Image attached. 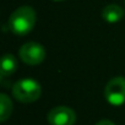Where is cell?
<instances>
[{"instance_id": "1", "label": "cell", "mask_w": 125, "mask_h": 125, "mask_svg": "<svg viewBox=\"0 0 125 125\" xmlns=\"http://www.w3.org/2000/svg\"><path fill=\"white\" fill-rule=\"evenodd\" d=\"M34 23H36V12L31 6H21L16 9L9 19L10 30L20 36L31 32L34 27Z\"/></svg>"}, {"instance_id": "2", "label": "cell", "mask_w": 125, "mask_h": 125, "mask_svg": "<svg viewBox=\"0 0 125 125\" xmlns=\"http://www.w3.org/2000/svg\"><path fill=\"white\" fill-rule=\"evenodd\" d=\"M42 88L41 85L33 79H22L14 85L12 94L14 97L22 103H32L41 97Z\"/></svg>"}, {"instance_id": "3", "label": "cell", "mask_w": 125, "mask_h": 125, "mask_svg": "<svg viewBox=\"0 0 125 125\" xmlns=\"http://www.w3.org/2000/svg\"><path fill=\"white\" fill-rule=\"evenodd\" d=\"M104 97L112 105H121L125 103V79L114 77L112 79L104 90Z\"/></svg>"}, {"instance_id": "4", "label": "cell", "mask_w": 125, "mask_h": 125, "mask_svg": "<svg viewBox=\"0 0 125 125\" xmlns=\"http://www.w3.org/2000/svg\"><path fill=\"white\" fill-rule=\"evenodd\" d=\"M20 59L28 65H38L45 58V50L43 45L36 42H28L23 44L19 50Z\"/></svg>"}, {"instance_id": "5", "label": "cell", "mask_w": 125, "mask_h": 125, "mask_svg": "<svg viewBox=\"0 0 125 125\" xmlns=\"http://www.w3.org/2000/svg\"><path fill=\"white\" fill-rule=\"evenodd\" d=\"M48 123L50 125H74L76 121L75 112L69 107H55L48 113Z\"/></svg>"}, {"instance_id": "6", "label": "cell", "mask_w": 125, "mask_h": 125, "mask_svg": "<svg viewBox=\"0 0 125 125\" xmlns=\"http://www.w3.org/2000/svg\"><path fill=\"white\" fill-rule=\"evenodd\" d=\"M102 17L108 23H115V22H119L124 17V10L119 5L110 4L103 9Z\"/></svg>"}, {"instance_id": "7", "label": "cell", "mask_w": 125, "mask_h": 125, "mask_svg": "<svg viewBox=\"0 0 125 125\" xmlns=\"http://www.w3.org/2000/svg\"><path fill=\"white\" fill-rule=\"evenodd\" d=\"M17 69V60L14 55L6 54L1 59V66H0V73L1 76H9L12 75Z\"/></svg>"}, {"instance_id": "8", "label": "cell", "mask_w": 125, "mask_h": 125, "mask_svg": "<svg viewBox=\"0 0 125 125\" xmlns=\"http://www.w3.org/2000/svg\"><path fill=\"white\" fill-rule=\"evenodd\" d=\"M11 112H12V103L10 98L6 94L1 93L0 94V120L5 121L11 115Z\"/></svg>"}, {"instance_id": "9", "label": "cell", "mask_w": 125, "mask_h": 125, "mask_svg": "<svg viewBox=\"0 0 125 125\" xmlns=\"http://www.w3.org/2000/svg\"><path fill=\"white\" fill-rule=\"evenodd\" d=\"M96 125H114V123H112L110 120H101V121H98Z\"/></svg>"}, {"instance_id": "10", "label": "cell", "mask_w": 125, "mask_h": 125, "mask_svg": "<svg viewBox=\"0 0 125 125\" xmlns=\"http://www.w3.org/2000/svg\"><path fill=\"white\" fill-rule=\"evenodd\" d=\"M54 1H62V0H54Z\"/></svg>"}]
</instances>
